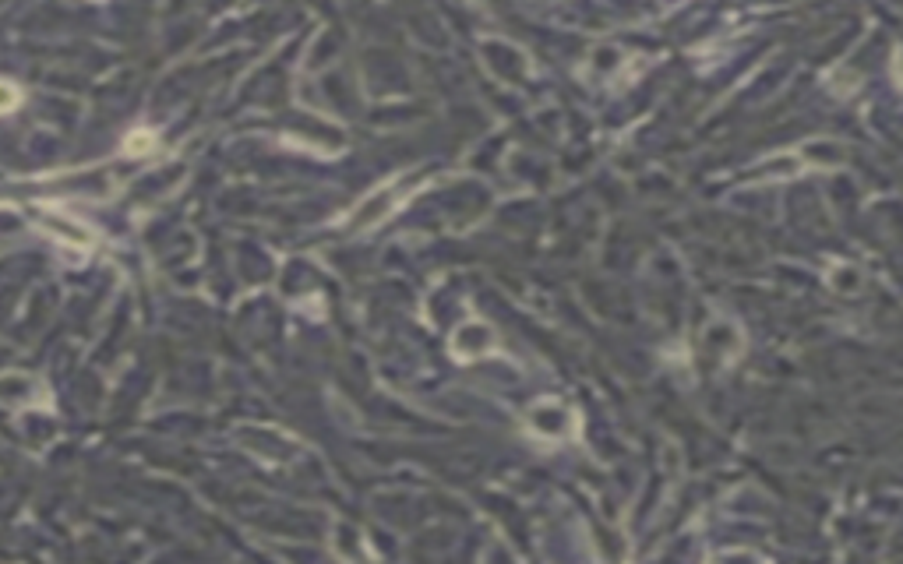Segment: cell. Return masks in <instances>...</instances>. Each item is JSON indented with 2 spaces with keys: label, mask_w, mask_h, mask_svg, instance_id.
Returning a JSON list of instances; mask_svg holds the SVG:
<instances>
[{
  "label": "cell",
  "mask_w": 903,
  "mask_h": 564,
  "mask_svg": "<svg viewBox=\"0 0 903 564\" xmlns=\"http://www.w3.org/2000/svg\"><path fill=\"white\" fill-rule=\"evenodd\" d=\"M15 106H18V89L8 82H0V113L15 110Z\"/></svg>",
  "instance_id": "6da1fadb"
}]
</instances>
